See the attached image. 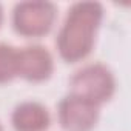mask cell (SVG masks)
I'll use <instances>...</instances> for the list:
<instances>
[{"mask_svg": "<svg viewBox=\"0 0 131 131\" xmlns=\"http://www.w3.org/2000/svg\"><path fill=\"white\" fill-rule=\"evenodd\" d=\"M103 19V6L99 2H76L65 16L57 37L56 49L67 63L85 60L94 45Z\"/></svg>", "mask_w": 131, "mask_h": 131, "instance_id": "obj_1", "label": "cell"}, {"mask_svg": "<svg viewBox=\"0 0 131 131\" xmlns=\"http://www.w3.org/2000/svg\"><path fill=\"white\" fill-rule=\"evenodd\" d=\"M70 93L79 94L102 106L116 93V77L106 65L100 62L86 63L73 74Z\"/></svg>", "mask_w": 131, "mask_h": 131, "instance_id": "obj_2", "label": "cell"}, {"mask_svg": "<svg viewBox=\"0 0 131 131\" xmlns=\"http://www.w3.org/2000/svg\"><path fill=\"white\" fill-rule=\"evenodd\" d=\"M57 19V8L51 2H19L13 8L11 23L14 31L26 39H39L46 36Z\"/></svg>", "mask_w": 131, "mask_h": 131, "instance_id": "obj_3", "label": "cell"}, {"mask_svg": "<svg viewBox=\"0 0 131 131\" xmlns=\"http://www.w3.org/2000/svg\"><path fill=\"white\" fill-rule=\"evenodd\" d=\"M100 117V106L79 94L68 93L57 105V120L63 131H93Z\"/></svg>", "mask_w": 131, "mask_h": 131, "instance_id": "obj_4", "label": "cell"}, {"mask_svg": "<svg viewBox=\"0 0 131 131\" xmlns=\"http://www.w3.org/2000/svg\"><path fill=\"white\" fill-rule=\"evenodd\" d=\"M54 73V57L51 51L39 43L17 49V77L39 83L48 80Z\"/></svg>", "mask_w": 131, "mask_h": 131, "instance_id": "obj_5", "label": "cell"}, {"mask_svg": "<svg viewBox=\"0 0 131 131\" xmlns=\"http://www.w3.org/2000/svg\"><path fill=\"white\" fill-rule=\"evenodd\" d=\"M49 125L51 113L37 100L20 102L11 113V126L14 131H46Z\"/></svg>", "mask_w": 131, "mask_h": 131, "instance_id": "obj_6", "label": "cell"}, {"mask_svg": "<svg viewBox=\"0 0 131 131\" xmlns=\"http://www.w3.org/2000/svg\"><path fill=\"white\" fill-rule=\"evenodd\" d=\"M17 49L11 43L0 42V85L17 77Z\"/></svg>", "mask_w": 131, "mask_h": 131, "instance_id": "obj_7", "label": "cell"}, {"mask_svg": "<svg viewBox=\"0 0 131 131\" xmlns=\"http://www.w3.org/2000/svg\"><path fill=\"white\" fill-rule=\"evenodd\" d=\"M3 17H5V13H3V6L0 5V26H2V23H3Z\"/></svg>", "mask_w": 131, "mask_h": 131, "instance_id": "obj_8", "label": "cell"}, {"mask_svg": "<svg viewBox=\"0 0 131 131\" xmlns=\"http://www.w3.org/2000/svg\"><path fill=\"white\" fill-rule=\"evenodd\" d=\"M0 131H5V128H3V125H2V122H0Z\"/></svg>", "mask_w": 131, "mask_h": 131, "instance_id": "obj_9", "label": "cell"}]
</instances>
